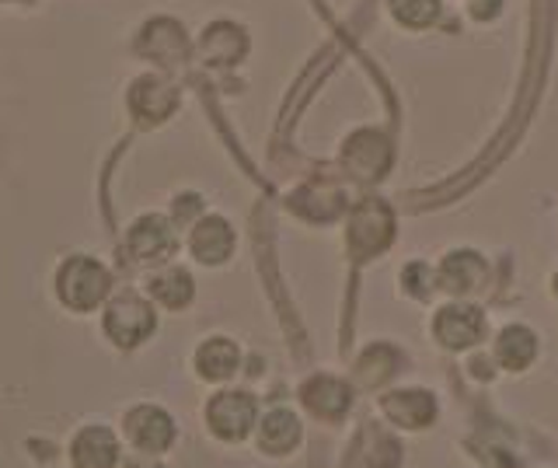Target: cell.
<instances>
[{"label": "cell", "mask_w": 558, "mask_h": 468, "mask_svg": "<svg viewBox=\"0 0 558 468\" xmlns=\"http://www.w3.org/2000/svg\"><path fill=\"white\" fill-rule=\"evenodd\" d=\"M52 290H57V301L66 311L87 315V311H95L98 304L109 301L112 273L92 255H70L66 263H60L57 276H52Z\"/></svg>", "instance_id": "cell-1"}, {"label": "cell", "mask_w": 558, "mask_h": 468, "mask_svg": "<svg viewBox=\"0 0 558 468\" xmlns=\"http://www.w3.org/2000/svg\"><path fill=\"white\" fill-rule=\"evenodd\" d=\"M154 325H157L154 308L144 293H136V290H122L105 304L101 328L116 346H122V350H133V346L144 343L154 333Z\"/></svg>", "instance_id": "cell-2"}, {"label": "cell", "mask_w": 558, "mask_h": 468, "mask_svg": "<svg viewBox=\"0 0 558 468\" xmlns=\"http://www.w3.org/2000/svg\"><path fill=\"white\" fill-rule=\"evenodd\" d=\"M122 433L140 455H161L174 444V420L157 406H133L122 416Z\"/></svg>", "instance_id": "cell-3"}, {"label": "cell", "mask_w": 558, "mask_h": 468, "mask_svg": "<svg viewBox=\"0 0 558 468\" xmlns=\"http://www.w3.org/2000/svg\"><path fill=\"white\" fill-rule=\"evenodd\" d=\"M206 423L220 441H241L248 437L255 423V398L248 392H220L209 398Z\"/></svg>", "instance_id": "cell-4"}, {"label": "cell", "mask_w": 558, "mask_h": 468, "mask_svg": "<svg viewBox=\"0 0 558 468\" xmlns=\"http://www.w3.org/2000/svg\"><path fill=\"white\" fill-rule=\"evenodd\" d=\"M122 447L112 427L87 423L70 441V465L74 468H119Z\"/></svg>", "instance_id": "cell-5"}, {"label": "cell", "mask_w": 558, "mask_h": 468, "mask_svg": "<svg viewBox=\"0 0 558 468\" xmlns=\"http://www.w3.org/2000/svg\"><path fill=\"white\" fill-rule=\"evenodd\" d=\"M126 249L136 263H161V259H168L174 249H179V238H174V228L168 217L147 214L130 228Z\"/></svg>", "instance_id": "cell-6"}, {"label": "cell", "mask_w": 558, "mask_h": 468, "mask_svg": "<svg viewBox=\"0 0 558 468\" xmlns=\"http://www.w3.org/2000/svg\"><path fill=\"white\" fill-rule=\"evenodd\" d=\"M189 249H192V255L199 259V263L220 266L223 259L234 252V231H231V224H227L223 217H206V220H199L196 228H192V235H189Z\"/></svg>", "instance_id": "cell-7"}, {"label": "cell", "mask_w": 558, "mask_h": 468, "mask_svg": "<svg viewBox=\"0 0 558 468\" xmlns=\"http://www.w3.org/2000/svg\"><path fill=\"white\" fill-rule=\"evenodd\" d=\"M130 106L136 112V119H165L174 106H179V92L171 88L165 77H140L130 92Z\"/></svg>", "instance_id": "cell-8"}, {"label": "cell", "mask_w": 558, "mask_h": 468, "mask_svg": "<svg viewBox=\"0 0 558 468\" xmlns=\"http://www.w3.org/2000/svg\"><path fill=\"white\" fill-rule=\"evenodd\" d=\"M349 238H353L356 249L377 252L380 245H388V238H391V214L384 211L380 203H363L360 211H356V217H353Z\"/></svg>", "instance_id": "cell-9"}, {"label": "cell", "mask_w": 558, "mask_h": 468, "mask_svg": "<svg viewBox=\"0 0 558 468\" xmlns=\"http://www.w3.org/2000/svg\"><path fill=\"white\" fill-rule=\"evenodd\" d=\"M238 346L223 336H209L196 350V368L206 381H227L238 371Z\"/></svg>", "instance_id": "cell-10"}, {"label": "cell", "mask_w": 558, "mask_h": 468, "mask_svg": "<svg viewBox=\"0 0 558 468\" xmlns=\"http://www.w3.org/2000/svg\"><path fill=\"white\" fill-rule=\"evenodd\" d=\"M478 333H482V315L475 308L453 304V308H444L440 319H436V336L447 346H468L478 339Z\"/></svg>", "instance_id": "cell-11"}, {"label": "cell", "mask_w": 558, "mask_h": 468, "mask_svg": "<svg viewBox=\"0 0 558 468\" xmlns=\"http://www.w3.org/2000/svg\"><path fill=\"white\" fill-rule=\"evenodd\" d=\"M150 298L157 304H165L171 311H179L192 301V293H196V287H192V276L179 266H171V269H161V273H154L150 276Z\"/></svg>", "instance_id": "cell-12"}, {"label": "cell", "mask_w": 558, "mask_h": 468, "mask_svg": "<svg viewBox=\"0 0 558 468\" xmlns=\"http://www.w3.org/2000/svg\"><path fill=\"white\" fill-rule=\"evenodd\" d=\"M296 437H301V423H296V416L287 412V409H276L266 416V423L258 427V444L272 451V455H283V451H290L296 444Z\"/></svg>", "instance_id": "cell-13"}, {"label": "cell", "mask_w": 558, "mask_h": 468, "mask_svg": "<svg viewBox=\"0 0 558 468\" xmlns=\"http://www.w3.org/2000/svg\"><path fill=\"white\" fill-rule=\"evenodd\" d=\"M304 403L311 406V412H318V416H339L345 412L349 406V395L345 388L339 385L336 377H318V381H311V385L304 388Z\"/></svg>", "instance_id": "cell-14"}, {"label": "cell", "mask_w": 558, "mask_h": 468, "mask_svg": "<svg viewBox=\"0 0 558 468\" xmlns=\"http://www.w3.org/2000/svg\"><path fill=\"white\" fill-rule=\"evenodd\" d=\"M384 406L405 427H423L426 420H433V398L426 392H398Z\"/></svg>", "instance_id": "cell-15"}, {"label": "cell", "mask_w": 558, "mask_h": 468, "mask_svg": "<svg viewBox=\"0 0 558 468\" xmlns=\"http://www.w3.org/2000/svg\"><path fill=\"white\" fill-rule=\"evenodd\" d=\"M531 357H534V336L527 333V328H520V325L506 328L502 339H499V360L506 363V368H517V371L527 368Z\"/></svg>", "instance_id": "cell-16"}, {"label": "cell", "mask_w": 558, "mask_h": 468, "mask_svg": "<svg viewBox=\"0 0 558 468\" xmlns=\"http://www.w3.org/2000/svg\"><path fill=\"white\" fill-rule=\"evenodd\" d=\"M482 273L485 266L478 263L471 252H458L453 259H447V266H444V280L450 290H471L478 280H482Z\"/></svg>", "instance_id": "cell-17"}, {"label": "cell", "mask_w": 558, "mask_h": 468, "mask_svg": "<svg viewBox=\"0 0 558 468\" xmlns=\"http://www.w3.org/2000/svg\"><path fill=\"white\" fill-rule=\"evenodd\" d=\"M395 14L405 25L423 28V25L436 22V14H440V4H436V0H395Z\"/></svg>", "instance_id": "cell-18"}, {"label": "cell", "mask_w": 558, "mask_h": 468, "mask_svg": "<svg viewBox=\"0 0 558 468\" xmlns=\"http://www.w3.org/2000/svg\"><path fill=\"white\" fill-rule=\"evenodd\" d=\"M126 468H161V465H157V461H154L150 455H140V458H133V461H130Z\"/></svg>", "instance_id": "cell-19"}]
</instances>
